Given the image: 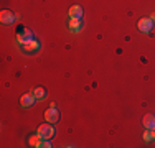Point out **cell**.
<instances>
[{"label": "cell", "mask_w": 155, "mask_h": 148, "mask_svg": "<svg viewBox=\"0 0 155 148\" xmlns=\"http://www.w3.org/2000/svg\"><path fill=\"white\" fill-rule=\"evenodd\" d=\"M36 133L41 137L43 140H51L54 137V128H53V124L46 122V124H41L38 128H36Z\"/></svg>", "instance_id": "cell-1"}, {"label": "cell", "mask_w": 155, "mask_h": 148, "mask_svg": "<svg viewBox=\"0 0 155 148\" xmlns=\"http://www.w3.org/2000/svg\"><path fill=\"white\" fill-rule=\"evenodd\" d=\"M137 28H139V31H142V33H149L150 30L153 28V20L152 18H140L137 21Z\"/></svg>", "instance_id": "cell-2"}, {"label": "cell", "mask_w": 155, "mask_h": 148, "mask_svg": "<svg viewBox=\"0 0 155 148\" xmlns=\"http://www.w3.org/2000/svg\"><path fill=\"white\" fill-rule=\"evenodd\" d=\"M20 46H21V50H23L25 53H28V54H31V53H36V51L40 50V43L36 41L35 38H33V40H30V41H27V43H21Z\"/></svg>", "instance_id": "cell-3"}, {"label": "cell", "mask_w": 155, "mask_h": 148, "mask_svg": "<svg viewBox=\"0 0 155 148\" xmlns=\"http://www.w3.org/2000/svg\"><path fill=\"white\" fill-rule=\"evenodd\" d=\"M17 40H18V43H27V41H30V40H33V35H31V31L28 28H20L17 31Z\"/></svg>", "instance_id": "cell-4"}, {"label": "cell", "mask_w": 155, "mask_h": 148, "mask_svg": "<svg viewBox=\"0 0 155 148\" xmlns=\"http://www.w3.org/2000/svg\"><path fill=\"white\" fill-rule=\"evenodd\" d=\"M15 13L12 12V10H2L0 12V21H2L3 25H12L13 21H15Z\"/></svg>", "instance_id": "cell-5"}, {"label": "cell", "mask_w": 155, "mask_h": 148, "mask_svg": "<svg viewBox=\"0 0 155 148\" xmlns=\"http://www.w3.org/2000/svg\"><path fill=\"white\" fill-rule=\"evenodd\" d=\"M45 120L50 122V124H56V122L60 120V112H58V109L50 107V109L45 112Z\"/></svg>", "instance_id": "cell-6"}, {"label": "cell", "mask_w": 155, "mask_h": 148, "mask_svg": "<svg viewBox=\"0 0 155 148\" xmlns=\"http://www.w3.org/2000/svg\"><path fill=\"white\" fill-rule=\"evenodd\" d=\"M35 101H36L35 94H23L20 97V105L25 107V109H28V107H31L33 104H35Z\"/></svg>", "instance_id": "cell-7"}, {"label": "cell", "mask_w": 155, "mask_h": 148, "mask_svg": "<svg viewBox=\"0 0 155 148\" xmlns=\"http://www.w3.org/2000/svg\"><path fill=\"white\" fill-rule=\"evenodd\" d=\"M142 125L145 128H155V115L153 114H147V115H143Z\"/></svg>", "instance_id": "cell-8"}, {"label": "cell", "mask_w": 155, "mask_h": 148, "mask_svg": "<svg viewBox=\"0 0 155 148\" xmlns=\"http://www.w3.org/2000/svg\"><path fill=\"white\" fill-rule=\"evenodd\" d=\"M69 17L71 18H81L83 17V7H79V5H73L71 8H69Z\"/></svg>", "instance_id": "cell-9"}, {"label": "cell", "mask_w": 155, "mask_h": 148, "mask_svg": "<svg viewBox=\"0 0 155 148\" xmlns=\"http://www.w3.org/2000/svg\"><path fill=\"white\" fill-rule=\"evenodd\" d=\"M81 18H69V30H71L73 33L74 31H79L81 30Z\"/></svg>", "instance_id": "cell-10"}, {"label": "cell", "mask_w": 155, "mask_h": 148, "mask_svg": "<svg viewBox=\"0 0 155 148\" xmlns=\"http://www.w3.org/2000/svg\"><path fill=\"white\" fill-rule=\"evenodd\" d=\"M33 94H35L36 101H41V99H45V97H46V89L43 87V86H38V87H35Z\"/></svg>", "instance_id": "cell-11"}, {"label": "cell", "mask_w": 155, "mask_h": 148, "mask_svg": "<svg viewBox=\"0 0 155 148\" xmlns=\"http://www.w3.org/2000/svg\"><path fill=\"white\" fill-rule=\"evenodd\" d=\"M40 140H43V138L36 133V135H31L30 138H28V143H30V146H41V142H40Z\"/></svg>", "instance_id": "cell-12"}, {"label": "cell", "mask_w": 155, "mask_h": 148, "mask_svg": "<svg viewBox=\"0 0 155 148\" xmlns=\"http://www.w3.org/2000/svg\"><path fill=\"white\" fill-rule=\"evenodd\" d=\"M143 140H145V142H150V140H152V138H150V132H149V128H147V132H143Z\"/></svg>", "instance_id": "cell-13"}, {"label": "cell", "mask_w": 155, "mask_h": 148, "mask_svg": "<svg viewBox=\"0 0 155 148\" xmlns=\"http://www.w3.org/2000/svg\"><path fill=\"white\" fill-rule=\"evenodd\" d=\"M41 146H45V148H50V146H51V142H50V140H45V142L41 143Z\"/></svg>", "instance_id": "cell-14"}, {"label": "cell", "mask_w": 155, "mask_h": 148, "mask_svg": "<svg viewBox=\"0 0 155 148\" xmlns=\"http://www.w3.org/2000/svg\"><path fill=\"white\" fill-rule=\"evenodd\" d=\"M149 132H150V138L155 140V128H149Z\"/></svg>", "instance_id": "cell-15"}, {"label": "cell", "mask_w": 155, "mask_h": 148, "mask_svg": "<svg viewBox=\"0 0 155 148\" xmlns=\"http://www.w3.org/2000/svg\"><path fill=\"white\" fill-rule=\"evenodd\" d=\"M150 18H152V20H155V13H152V17H150Z\"/></svg>", "instance_id": "cell-16"}]
</instances>
